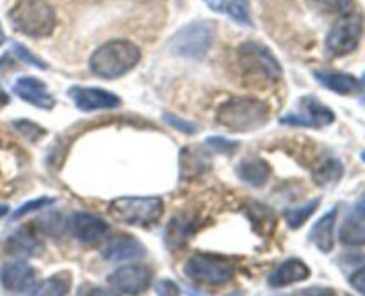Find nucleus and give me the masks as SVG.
<instances>
[{"instance_id": "obj_5", "label": "nucleus", "mask_w": 365, "mask_h": 296, "mask_svg": "<svg viewBox=\"0 0 365 296\" xmlns=\"http://www.w3.org/2000/svg\"><path fill=\"white\" fill-rule=\"evenodd\" d=\"M216 34V24L209 20L189 21L175 32L168 46L171 52L185 59H203L210 50Z\"/></svg>"}, {"instance_id": "obj_35", "label": "nucleus", "mask_w": 365, "mask_h": 296, "mask_svg": "<svg viewBox=\"0 0 365 296\" xmlns=\"http://www.w3.org/2000/svg\"><path fill=\"white\" fill-rule=\"evenodd\" d=\"M155 289H157V292H159V295L173 296V295H178V292H180V291H178V285L175 284L173 280H166V278H164V280L157 282Z\"/></svg>"}, {"instance_id": "obj_38", "label": "nucleus", "mask_w": 365, "mask_h": 296, "mask_svg": "<svg viewBox=\"0 0 365 296\" xmlns=\"http://www.w3.org/2000/svg\"><path fill=\"white\" fill-rule=\"evenodd\" d=\"M6 103H7V95L4 91H0V107L6 106Z\"/></svg>"}, {"instance_id": "obj_21", "label": "nucleus", "mask_w": 365, "mask_h": 296, "mask_svg": "<svg viewBox=\"0 0 365 296\" xmlns=\"http://www.w3.org/2000/svg\"><path fill=\"white\" fill-rule=\"evenodd\" d=\"M237 175L246 184L253 188H262L269 180L271 168L264 159H245L237 166Z\"/></svg>"}, {"instance_id": "obj_16", "label": "nucleus", "mask_w": 365, "mask_h": 296, "mask_svg": "<svg viewBox=\"0 0 365 296\" xmlns=\"http://www.w3.org/2000/svg\"><path fill=\"white\" fill-rule=\"evenodd\" d=\"M6 252L9 255L20 257V259H27V257L39 255L43 250V243L36 232H32L29 227L16 228L7 235L6 243Z\"/></svg>"}, {"instance_id": "obj_39", "label": "nucleus", "mask_w": 365, "mask_h": 296, "mask_svg": "<svg viewBox=\"0 0 365 296\" xmlns=\"http://www.w3.org/2000/svg\"><path fill=\"white\" fill-rule=\"evenodd\" d=\"M4 41H6V34H4L2 25H0V45H4Z\"/></svg>"}, {"instance_id": "obj_8", "label": "nucleus", "mask_w": 365, "mask_h": 296, "mask_svg": "<svg viewBox=\"0 0 365 296\" xmlns=\"http://www.w3.org/2000/svg\"><path fill=\"white\" fill-rule=\"evenodd\" d=\"M185 275L192 282L203 285H223L234 277V266L228 260L216 259V257L196 253L185 262Z\"/></svg>"}, {"instance_id": "obj_18", "label": "nucleus", "mask_w": 365, "mask_h": 296, "mask_svg": "<svg viewBox=\"0 0 365 296\" xmlns=\"http://www.w3.org/2000/svg\"><path fill=\"white\" fill-rule=\"evenodd\" d=\"M210 168V155L202 146H187L180 152V175L184 178H195Z\"/></svg>"}, {"instance_id": "obj_23", "label": "nucleus", "mask_w": 365, "mask_h": 296, "mask_svg": "<svg viewBox=\"0 0 365 296\" xmlns=\"http://www.w3.org/2000/svg\"><path fill=\"white\" fill-rule=\"evenodd\" d=\"M342 173H344V166L341 160L335 157H327L314 168V182L321 188H328L341 180Z\"/></svg>"}, {"instance_id": "obj_3", "label": "nucleus", "mask_w": 365, "mask_h": 296, "mask_svg": "<svg viewBox=\"0 0 365 296\" xmlns=\"http://www.w3.org/2000/svg\"><path fill=\"white\" fill-rule=\"evenodd\" d=\"M9 21L29 38H46L56 29V13L45 0H18L9 11Z\"/></svg>"}, {"instance_id": "obj_10", "label": "nucleus", "mask_w": 365, "mask_h": 296, "mask_svg": "<svg viewBox=\"0 0 365 296\" xmlns=\"http://www.w3.org/2000/svg\"><path fill=\"white\" fill-rule=\"evenodd\" d=\"M334 120L335 114L330 107L321 103L314 96H305V98H302V113L285 114V116L280 118V123L292 125V127L321 128L334 123Z\"/></svg>"}, {"instance_id": "obj_26", "label": "nucleus", "mask_w": 365, "mask_h": 296, "mask_svg": "<svg viewBox=\"0 0 365 296\" xmlns=\"http://www.w3.org/2000/svg\"><path fill=\"white\" fill-rule=\"evenodd\" d=\"M319 202H321L319 198H314V200H310V202L303 203V205L292 207V209L285 210L284 218H285V221H287L289 227L291 228L302 227V225L305 223V221L309 220L314 213H316L317 207H319Z\"/></svg>"}, {"instance_id": "obj_6", "label": "nucleus", "mask_w": 365, "mask_h": 296, "mask_svg": "<svg viewBox=\"0 0 365 296\" xmlns=\"http://www.w3.org/2000/svg\"><path fill=\"white\" fill-rule=\"evenodd\" d=\"M237 59L242 73L255 78V81L278 82L282 78L280 63L273 56V52L260 43L248 41L241 45Z\"/></svg>"}, {"instance_id": "obj_24", "label": "nucleus", "mask_w": 365, "mask_h": 296, "mask_svg": "<svg viewBox=\"0 0 365 296\" xmlns=\"http://www.w3.org/2000/svg\"><path fill=\"white\" fill-rule=\"evenodd\" d=\"M70 287H71V273H68V271H61V273L52 275V277L45 278L43 282L36 284L32 295L61 296V295H68Z\"/></svg>"}, {"instance_id": "obj_2", "label": "nucleus", "mask_w": 365, "mask_h": 296, "mask_svg": "<svg viewBox=\"0 0 365 296\" xmlns=\"http://www.w3.org/2000/svg\"><path fill=\"white\" fill-rule=\"evenodd\" d=\"M269 120V106L253 96H235L221 103L217 121L234 132H252L264 127Z\"/></svg>"}, {"instance_id": "obj_20", "label": "nucleus", "mask_w": 365, "mask_h": 296, "mask_svg": "<svg viewBox=\"0 0 365 296\" xmlns=\"http://www.w3.org/2000/svg\"><path fill=\"white\" fill-rule=\"evenodd\" d=\"M335 220H337V207H334L331 210H328L319 221L312 227L310 230V241L321 250V252L328 253L334 250L335 245V235H334V228H335Z\"/></svg>"}, {"instance_id": "obj_25", "label": "nucleus", "mask_w": 365, "mask_h": 296, "mask_svg": "<svg viewBox=\"0 0 365 296\" xmlns=\"http://www.w3.org/2000/svg\"><path fill=\"white\" fill-rule=\"evenodd\" d=\"M341 241L344 245L351 246H365V223L360 221L355 214L344 221L341 228Z\"/></svg>"}, {"instance_id": "obj_9", "label": "nucleus", "mask_w": 365, "mask_h": 296, "mask_svg": "<svg viewBox=\"0 0 365 296\" xmlns=\"http://www.w3.org/2000/svg\"><path fill=\"white\" fill-rule=\"evenodd\" d=\"M152 278L153 273L148 266H143V264H127V266H121L116 271H113L109 275V278H107V282L118 292L139 295V292H145L152 285Z\"/></svg>"}, {"instance_id": "obj_27", "label": "nucleus", "mask_w": 365, "mask_h": 296, "mask_svg": "<svg viewBox=\"0 0 365 296\" xmlns=\"http://www.w3.org/2000/svg\"><path fill=\"white\" fill-rule=\"evenodd\" d=\"M192 227L187 221L180 220V218H175L171 220V223L166 228V243L170 245V248H180L185 243L187 235L191 234Z\"/></svg>"}, {"instance_id": "obj_17", "label": "nucleus", "mask_w": 365, "mask_h": 296, "mask_svg": "<svg viewBox=\"0 0 365 296\" xmlns=\"http://www.w3.org/2000/svg\"><path fill=\"white\" fill-rule=\"evenodd\" d=\"M310 277V267L302 259H287L282 262L267 278L271 287H285L296 282H303Z\"/></svg>"}, {"instance_id": "obj_40", "label": "nucleus", "mask_w": 365, "mask_h": 296, "mask_svg": "<svg viewBox=\"0 0 365 296\" xmlns=\"http://www.w3.org/2000/svg\"><path fill=\"white\" fill-rule=\"evenodd\" d=\"M362 160L365 163V152H362Z\"/></svg>"}, {"instance_id": "obj_28", "label": "nucleus", "mask_w": 365, "mask_h": 296, "mask_svg": "<svg viewBox=\"0 0 365 296\" xmlns=\"http://www.w3.org/2000/svg\"><path fill=\"white\" fill-rule=\"evenodd\" d=\"M309 4L323 14H346L355 9V0H309Z\"/></svg>"}, {"instance_id": "obj_13", "label": "nucleus", "mask_w": 365, "mask_h": 296, "mask_svg": "<svg viewBox=\"0 0 365 296\" xmlns=\"http://www.w3.org/2000/svg\"><path fill=\"white\" fill-rule=\"evenodd\" d=\"M0 282H2L4 289L9 292H32L36 284V270L25 260H14V262H7L0 270Z\"/></svg>"}, {"instance_id": "obj_32", "label": "nucleus", "mask_w": 365, "mask_h": 296, "mask_svg": "<svg viewBox=\"0 0 365 296\" xmlns=\"http://www.w3.org/2000/svg\"><path fill=\"white\" fill-rule=\"evenodd\" d=\"M13 49H14V53L18 56V59H21V61H25V63L32 64L34 68H41V70H45V68H46V64L43 63V61L39 59L38 56H34L31 50L25 49L24 45H20V43H14Z\"/></svg>"}, {"instance_id": "obj_29", "label": "nucleus", "mask_w": 365, "mask_h": 296, "mask_svg": "<svg viewBox=\"0 0 365 296\" xmlns=\"http://www.w3.org/2000/svg\"><path fill=\"white\" fill-rule=\"evenodd\" d=\"M13 127L16 128V131L20 132V134L31 143L38 141V139L43 138V136H45V132H46L45 128L39 127L38 123H34V121H29V120H16L13 123Z\"/></svg>"}, {"instance_id": "obj_15", "label": "nucleus", "mask_w": 365, "mask_h": 296, "mask_svg": "<svg viewBox=\"0 0 365 296\" xmlns=\"http://www.w3.org/2000/svg\"><path fill=\"white\" fill-rule=\"evenodd\" d=\"M146 255V248L139 239L132 235H116L109 239L102 248V257L109 262H121V260H135Z\"/></svg>"}, {"instance_id": "obj_36", "label": "nucleus", "mask_w": 365, "mask_h": 296, "mask_svg": "<svg viewBox=\"0 0 365 296\" xmlns=\"http://www.w3.org/2000/svg\"><path fill=\"white\" fill-rule=\"evenodd\" d=\"M353 214H355V216L359 218L360 221H364V223H365V196L362 200H360L359 203H356L355 209H353Z\"/></svg>"}, {"instance_id": "obj_14", "label": "nucleus", "mask_w": 365, "mask_h": 296, "mask_svg": "<svg viewBox=\"0 0 365 296\" xmlns=\"http://www.w3.org/2000/svg\"><path fill=\"white\" fill-rule=\"evenodd\" d=\"M13 91L16 93L18 98L31 103V106L39 107V109L50 111L56 106V98L50 95L45 82L36 77H20L14 82Z\"/></svg>"}, {"instance_id": "obj_31", "label": "nucleus", "mask_w": 365, "mask_h": 296, "mask_svg": "<svg viewBox=\"0 0 365 296\" xmlns=\"http://www.w3.org/2000/svg\"><path fill=\"white\" fill-rule=\"evenodd\" d=\"M53 200L52 198H36V200H31V202L24 203V205L20 207V209H16V213L13 214V220H20V218L27 216V214L34 213V210L38 209H43L45 205H50Z\"/></svg>"}, {"instance_id": "obj_41", "label": "nucleus", "mask_w": 365, "mask_h": 296, "mask_svg": "<svg viewBox=\"0 0 365 296\" xmlns=\"http://www.w3.org/2000/svg\"><path fill=\"white\" fill-rule=\"evenodd\" d=\"M143 2H148V0H143Z\"/></svg>"}, {"instance_id": "obj_4", "label": "nucleus", "mask_w": 365, "mask_h": 296, "mask_svg": "<svg viewBox=\"0 0 365 296\" xmlns=\"http://www.w3.org/2000/svg\"><path fill=\"white\" fill-rule=\"evenodd\" d=\"M109 213L120 223L150 227L163 218L164 203L159 196H120L110 202Z\"/></svg>"}, {"instance_id": "obj_33", "label": "nucleus", "mask_w": 365, "mask_h": 296, "mask_svg": "<svg viewBox=\"0 0 365 296\" xmlns=\"http://www.w3.org/2000/svg\"><path fill=\"white\" fill-rule=\"evenodd\" d=\"M164 118H166V121L171 125V127L177 128V131L180 132H185V134H195L196 128H198L195 123H191V121L180 120V118L173 116V114H164Z\"/></svg>"}, {"instance_id": "obj_37", "label": "nucleus", "mask_w": 365, "mask_h": 296, "mask_svg": "<svg viewBox=\"0 0 365 296\" xmlns=\"http://www.w3.org/2000/svg\"><path fill=\"white\" fill-rule=\"evenodd\" d=\"M7 213H9V207H7V205H2V203H0V218L6 216Z\"/></svg>"}, {"instance_id": "obj_12", "label": "nucleus", "mask_w": 365, "mask_h": 296, "mask_svg": "<svg viewBox=\"0 0 365 296\" xmlns=\"http://www.w3.org/2000/svg\"><path fill=\"white\" fill-rule=\"evenodd\" d=\"M68 95L73 100L75 107L84 113L98 109H114L121 103L120 96L114 93L106 91L102 88H84V86H73L68 89Z\"/></svg>"}, {"instance_id": "obj_34", "label": "nucleus", "mask_w": 365, "mask_h": 296, "mask_svg": "<svg viewBox=\"0 0 365 296\" xmlns=\"http://www.w3.org/2000/svg\"><path fill=\"white\" fill-rule=\"evenodd\" d=\"M349 284H351L356 291L365 295V266L360 267V270H356L355 273L349 277Z\"/></svg>"}, {"instance_id": "obj_19", "label": "nucleus", "mask_w": 365, "mask_h": 296, "mask_svg": "<svg viewBox=\"0 0 365 296\" xmlns=\"http://www.w3.org/2000/svg\"><path fill=\"white\" fill-rule=\"evenodd\" d=\"M314 77L319 84L339 95H353L362 88V82L349 73H337V71H314Z\"/></svg>"}, {"instance_id": "obj_11", "label": "nucleus", "mask_w": 365, "mask_h": 296, "mask_svg": "<svg viewBox=\"0 0 365 296\" xmlns=\"http://www.w3.org/2000/svg\"><path fill=\"white\" fill-rule=\"evenodd\" d=\"M70 230L75 238L88 246L100 245L109 235L110 227L106 220L91 213H77L70 220Z\"/></svg>"}, {"instance_id": "obj_1", "label": "nucleus", "mask_w": 365, "mask_h": 296, "mask_svg": "<svg viewBox=\"0 0 365 296\" xmlns=\"http://www.w3.org/2000/svg\"><path fill=\"white\" fill-rule=\"evenodd\" d=\"M141 61V50L127 39H113L93 52L89 68L102 78H118L128 73Z\"/></svg>"}, {"instance_id": "obj_22", "label": "nucleus", "mask_w": 365, "mask_h": 296, "mask_svg": "<svg viewBox=\"0 0 365 296\" xmlns=\"http://www.w3.org/2000/svg\"><path fill=\"white\" fill-rule=\"evenodd\" d=\"M207 6L216 13H227L234 21L252 27L253 21L250 16L248 0H205Z\"/></svg>"}, {"instance_id": "obj_7", "label": "nucleus", "mask_w": 365, "mask_h": 296, "mask_svg": "<svg viewBox=\"0 0 365 296\" xmlns=\"http://www.w3.org/2000/svg\"><path fill=\"white\" fill-rule=\"evenodd\" d=\"M364 34V16L355 11L341 14L327 36V52L331 57H342L355 52Z\"/></svg>"}, {"instance_id": "obj_30", "label": "nucleus", "mask_w": 365, "mask_h": 296, "mask_svg": "<svg viewBox=\"0 0 365 296\" xmlns=\"http://www.w3.org/2000/svg\"><path fill=\"white\" fill-rule=\"evenodd\" d=\"M205 143L209 145V148L216 150V152H220V153H227V155H230V153H234L235 150L239 148L237 141H232V139L221 138V136H212V138L207 139Z\"/></svg>"}]
</instances>
